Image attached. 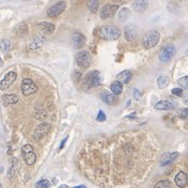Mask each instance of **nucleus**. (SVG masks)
<instances>
[{
    "instance_id": "16",
    "label": "nucleus",
    "mask_w": 188,
    "mask_h": 188,
    "mask_svg": "<svg viewBox=\"0 0 188 188\" xmlns=\"http://www.w3.org/2000/svg\"><path fill=\"white\" fill-rule=\"evenodd\" d=\"M174 182H176L177 186L183 188L187 185V174L184 171H180V173L174 177Z\"/></svg>"
},
{
    "instance_id": "18",
    "label": "nucleus",
    "mask_w": 188,
    "mask_h": 188,
    "mask_svg": "<svg viewBox=\"0 0 188 188\" xmlns=\"http://www.w3.org/2000/svg\"><path fill=\"white\" fill-rule=\"evenodd\" d=\"M178 156H179V153H178V152L166 153V154H164L162 160H161V165L165 166V165H167V164L171 163V162H173V161L174 160V159L178 157Z\"/></svg>"
},
{
    "instance_id": "6",
    "label": "nucleus",
    "mask_w": 188,
    "mask_h": 188,
    "mask_svg": "<svg viewBox=\"0 0 188 188\" xmlns=\"http://www.w3.org/2000/svg\"><path fill=\"white\" fill-rule=\"evenodd\" d=\"M38 90V87L36 86V84L33 82V79L30 78H24L22 82V85H21V91L22 93L27 96L30 94H33Z\"/></svg>"
},
{
    "instance_id": "37",
    "label": "nucleus",
    "mask_w": 188,
    "mask_h": 188,
    "mask_svg": "<svg viewBox=\"0 0 188 188\" xmlns=\"http://www.w3.org/2000/svg\"><path fill=\"white\" fill-rule=\"evenodd\" d=\"M134 97H135V99H137V100L141 97V93H140V91L138 89H134Z\"/></svg>"
},
{
    "instance_id": "36",
    "label": "nucleus",
    "mask_w": 188,
    "mask_h": 188,
    "mask_svg": "<svg viewBox=\"0 0 188 188\" xmlns=\"http://www.w3.org/2000/svg\"><path fill=\"white\" fill-rule=\"evenodd\" d=\"M187 115H188V109L187 108H184V109H181L179 112V116L183 119H186L187 118Z\"/></svg>"
},
{
    "instance_id": "27",
    "label": "nucleus",
    "mask_w": 188,
    "mask_h": 188,
    "mask_svg": "<svg viewBox=\"0 0 188 188\" xmlns=\"http://www.w3.org/2000/svg\"><path fill=\"white\" fill-rule=\"evenodd\" d=\"M154 188H171V184L168 180H161L154 186Z\"/></svg>"
},
{
    "instance_id": "12",
    "label": "nucleus",
    "mask_w": 188,
    "mask_h": 188,
    "mask_svg": "<svg viewBox=\"0 0 188 188\" xmlns=\"http://www.w3.org/2000/svg\"><path fill=\"white\" fill-rule=\"evenodd\" d=\"M116 78H117V82H119L121 85L128 84L132 81V78H133V73H132V71H130V70H123V71H121V72H119Z\"/></svg>"
},
{
    "instance_id": "1",
    "label": "nucleus",
    "mask_w": 188,
    "mask_h": 188,
    "mask_svg": "<svg viewBox=\"0 0 188 188\" xmlns=\"http://www.w3.org/2000/svg\"><path fill=\"white\" fill-rule=\"evenodd\" d=\"M121 35L120 30L117 26L114 25H105L98 30V36L102 39L107 40V41H114L117 40Z\"/></svg>"
},
{
    "instance_id": "39",
    "label": "nucleus",
    "mask_w": 188,
    "mask_h": 188,
    "mask_svg": "<svg viewBox=\"0 0 188 188\" xmlns=\"http://www.w3.org/2000/svg\"><path fill=\"white\" fill-rule=\"evenodd\" d=\"M68 140V136L67 137H65L64 140H63L62 142H61V145H60V150H63V147L65 146V143H66V141Z\"/></svg>"
},
{
    "instance_id": "5",
    "label": "nucleus",
    "mask_w": 188,
    "mask_h": 188,
    "mask_svg": "<svg viewBox=\"0 0 188 188\" xmlns=\"http://www.w3.org/2000/svg\"><path fill=\"white\" fill-rule=\"evenodd\" d=\"M91 61H92L91 54L88 51H86V50L78 51L75 54V63L82 68H88L90 64H91Z\"/></svg>"
},
{
    "instance_id": "42",
    "label": "nucleus",
    "mask_w": 188,
    "mask_h": 188,
    "mask_svg": "<svg viewBox=\"0 0 188 188\" xmlns=\"http://www.w3.org/2000/svg\"><path fill=\"white\" fill-rule=\"evenodd\" d=\"M2 64H3V61H2V59L0 58V65H2Z\"/></svg>"
},
{
    "instance_id": "40",
    "label": "nucleus",
    "mask_w": 188,
    "mask_h": 188,
    "mask_svg": "<svg viewBox=\"0 0 188 188\" xmlns=\"http://www.w3.org/2000/svg\"><path fill=\"white\" fill-rule=\"evenodd\" d=\"M58 188H68V186L66 184H63V185H61V186H59Z\"/></svg>"
},
{
    "instance_id": "31",
    "label": "nucleus",
    "mask_w": 188,
    "mask_h": 188,
    "mask_svg": "<svg viewBox=\"0 0 188 188\" xmlns=\"http://www.w3.org/2000/svg\"><path fill=\"white\" fill-rule=\"evenodd\" d=\"M49 181L48 180H40L38 183L36 184V188H48L49 187Z\"/></svg>"
},
{
    "instance_id": "32",
    "label": "nucleus",
    "mask_w": 188,
    "mask_h": 188,
    "mask_svg": "<svg viewBox=\"0 0 188 188\" xmlns=\"http://www.w3.org/2000/svg\"><path fill=\"white\" fill-rule=\"evenodd\" d=\"M106 119H107V116H106L105 112L102 110H99L98 114H97V116H96V120L98 121V122H102V121H105Z\"/></svg>"
},
{
    "instance_id": "13",
    "label": "nucleus",
    "mask_w": 188,
    "mask_h": 188,
    "mask_svg": "<svg viewBox=\"0 0 188 188\" xmlns=\"http://www.w3.org/2000/svg\"><path fill=\"white\" fill-rule=\"evenodd\" d=\"M72 42H73V46L75 48L79 49L86 44V37L81 33H74L72 35Z\"/></svg>"
},
{
    "instance_id": "19",
    "label": "nucleus",
    "mask_w": 188,
    "mask_h": 188,
    "mask_svg": "<svg viewBox=\"0 0 188 188\" xmlns=\"http://www.w3.org/2000/svg\"><path fill=\"white\" fill-rule=\"evenodd\" d=\"M39 27H40V30L43 31L44 34H46V35H50V34L54 33V30H55L54 25L49 22H41L39 24Z\"/></svg>"
},
{
    "instance_id": "25",
    "label": "nucleus",
    "mask_w": 188,
    "mask_h": 188,
    "mask_svg": "<svg viewBox=\"0 0 188 188\" xmlns=\"http://www.w3.org/2000/svg\"><path fill=\"white\" fill-rule=\"evenodd\" d=\"M27 34V26L26 24H21L18 25V27L16 28V35L18 37H24Z\"/></svg>"
},
{
    "instance_id": "24",
    "label": "nucleus",
    "mask_w": 188,
    "mask_h": 188,
    "mask_svg": "<svg viewBox=\"0 0 188 188\" xmlns=\"http://www.w3.org/2000/svg\"><path fill=\"white\" fill-rule=\"evenodd\" d=\"M130 15H131L130 10L126 9V7H123V9L120 10V12H119V14H118V20L120 21V22H124V21L128 20Z\"/></svg>"
},
{
    "instance_id": "35",
    "label": "nucleus",
    "mask_w": 188,
    "mask_h": 188,
    "mask_svg": "<svg viewBox=\"0 0 188 188\" xmlns=\"http://www.w3.org/2000/svg\"><path fill=\"white\" fill-rule=\"evenodd\" d=\"M171 93L176 95V96H183V90L181 88H174L171 90Z\"/></svg>"
},
{
    "instance_id": "43",
    "label": "nucleus",
    "mask_w": 188,
    "mask_h": 188,
    "mask_svg": "<svg viewBox=\"0 0 188 188\" xmlns=\"http://www.w3.org/2000/svg\"><path fill=\"white\" fill-rule=\"evenodd\" d=\"M0 188H2V186H1V184H0Z\"/></svg>"
},
{
    "instance_id": "9",
    "label": "nucleus",
    "mask_w": 188,
    "mask_h": 188,
    "mask_svg": "<svg viewBox=\"0 0 188 188\" xmlns=\"http://www.w3.org/2000/svg\"><path fill=\"white\" fill-rule=\"evenodd\" d=\"M16 78H17V73H16L15 71H10V72H7L6 74L4 75V78L1 79V82H0V89H1L2 91H5L6 89H9L10 87V85L16 81Z\"/></svg>"
},
{
    "instance_id": "14",
    "label": "nucleus",
    "mask_w": 188,
    "mask_h": 188,
    "mask_svg": "<svg viewBox=\"0 0 188 188\" xmlns=\"http://www.w3.org/2000/svg\"><path fill=\"white\" fill-rule=\"evenodd\" d=\"M174 108H176V105L168 100H160L155 105V109L159 111H169L174 110Z\"/></svg>"
},
{
    "instance_id": "10",
    "label": "nucleus",
    "mask_w": 188,
    "mask_h": 188,
    "mask_svg": "<svg viewBox=\"0 0 188 188\" xmlns=\"http://www.w3.org/2000/svg\"><path fill=\"white\" fill-rule=\"evenodd\" d=\"M118 10V5L117 4H106L102 10H100V18L102 20L109 19V18L113 17L116 14Z\"/></svg>"
},
{
    "instance_id": "26",
    "label": "nucleus",
    "mask_w": 188,
    "mask_h": 188,
    "mask_svg": "<svg viewBox=\"0 0 188 188\" xmlns=\"http://www.w3.org/2000/svg\"><path fill=\"white\" fill-rule=\"evenodd\" d=\"M98 4L99 2L97 0H91V1H88V9L91 10V13H96L97 9H98Z\"/></svg>"
},
{
    "instance_id": "29",
    "label": "nucleus",
    "mask_w": 188,
    "mask_h": 188,
    "mask_svg": "<svg viewBox=\"0 0 188 188\" xmlns=\"http://www.w3.org/2000/svg\"><path fill=\"white\" fill-rule=\"evenodd\" d=\"M10 46H12V44H10V41L9 39L2 40L1 43H0V48H1V50H3V51H7V50H10Z\"/></svg>"
},
{
    "instance_id": "17",
    "label": "nucleus",
    "mask_w": 188,
    "mask_h": 188,
    "mask_svg": "<svg viewBox=\"0 0 188 188\" xmlns=\"http://www.w3.org/2000/svg\"><path fill=\"white\" fill-rule=\"evenodd\" d=\"M2 100H3V105L6 107V106L10 105H15L19 102V97L15 94H4L2 96Z\"/></svg>"
},
{
    "instance_id": "4",
    "label": "nucleus",
    "mask_w": 188,
    "mask_h": 188,
    "mask_svg": "<svg viewBox=\"0 0 188 188\" xmlns=\"http://www.w3.org/2000/svg\"><path fill=\"white\" fill-rule=\"evenodd\" d=\"M176 54V47L173 44H167L159 50V60L163 63H167L171 60V58Z\"/></svg>"
},
{
    "instance_id": "33",
    "label": "nucleus",
    "mask_w": 188,
    "mask_h": 188,
    "mask_svg": "<svg viewBox=\"0 0 188 188\" xmlns=\"http://www.w3.org/2000/svg\"><path fill=\"white\" fill-rule=\"evenodd\" d=\"M81 78H82V73L79 72V71H73L72 78H73V81H74L76 84H78V82L81 81Z\"/></svg>"
},
{
    "instance_id": "41",
    "label": "nucleus",
    "mask_w": 188,
    "mask_h": 188,
    "mask_svg": "<svg viewBox=\"0 0 188 188\" xmlns=\"http://www.w3.org/2000/svg\"><path fill=\"white\" fill-rule=\"evenodd\" d=\"M73 188H86L85 185H81V186H76V187H73Z\"/></svg>"
},
{
    "instance_id": "8",
    "label": "nucleus",
    "mask_w": 188,
    "mask_h": 188,
    "mask_svg": "<svg viewBox=\"0 0 188 188\" xmlns=\"http://www.w3.org/2000/svg\"><path fill=\"white\" fill-rule=\"evenodd\" d=\"M65 7H66L65 1H58L57 3H54V5H51V6L49 7L48 10H47V14H48L49 17L55 18L64 12Z\"/></svg>"
},
{
    "instance_id": "22",
    "label": "nucleus",
    "mask_w": 188,
    "mask_h": 188,
    "mask_svg": "<svg viewBox=\"0 0 188 188\" xmlns=\"http://www.w3.org/2000/svg\"><path fill=\"white\" fill-rule=\"evenodd\" d=\"M22 155H23V159H24L26 164H28V165H33V164H35L36 160H37V156L34 152L27 153V154H22Z\"/></svg>"
},
{
    "instance_id": "11",
    "label": "nucleus",
    "mask_w": 188,
    "mask_h": 188,
    "mask_svg": "<svg viewBox=\"0 0 188 188\" xmlns=\"http://www.w3.org/2000/svg\"><path fill=\"white\" fill-rule=\"evenodd\" d=\"M138 35V30H137V26L135 24H130L128 26H126L124 28V38L126 41H134L137 38Z\"/></svg>"
},
{
    "instance_id": "38",
    "label": "nucleus",
    "mask_w": 188,
    "mask_h": 188,
    "mask_svg": "<svg viewBox=\"0 0 188 188\" xmlns=\"http://www.w3.org/2000/svg\"><path fill=\"white\" fill-rule=\"evenodd\" d=\"M45 116H46V113H45L44 111H41V114H37V117H38V119H40V120L44 119Z\"/></svg>"
},
{
    "instance_id": "20",
    "label": "nucleus",
    "mask_w": 188,
    "mask_h": 188,
    "mask_svg": "<svg viewBox=\"0 0 188 188\" xmlns=\"http://www.w3.org/2000/svg\"><path fill=\"white\" fill-rule=\"evenodd\" d=\"M132 6H133V9L136 10V12L141 13V12H144V10L147 9L149 3H147L146 1H144V0H139V1H134Z\"/></svg>"
},
{
    "instance_id": "21",
    "label": "nucleus",
    "mask_w": 188,
    "mask_h": 188,
    "mask_svg": "<svg viewBox=\"0 0 188 188\" xmlns=\"http://www.w3.org/2000/svg\"><path fill=\"white\" fill-rule=\"evenodd\" d=\"M122 90H123V86L121 85L119 82H113L112 84H111V91H112V93L114 95H119L122 93Z\"/></svg>"
},
{
    "instance_id": "23",
    "label": "nucleus",
    "mask_w": 188,
    "mask_h": 188,
    "mask_svg": "<svg viewBox=\"0 0 188 188\" xmlns=\"http://www.w3.org/2000/svg\"><path fill=\"white\" fill-rule=\"evenodd\" d=\"M157 84H158V86H159V88H160V89L166 88V87L168 86V84H169V79L166 75L161 74L157 79Z\"/></svg>"
},
{
    "instance_id": "7",
    "label": "nucleus",
    "mask_w": 188,
    "mask_h": 188,
    "mask_svg": "<svg viewBox=\"0 0 188 188\" xmlns=\"http://www.w3.org/2000/svg\"><path fill=\"white\" fill-rule=\"evenodd\" d=\"M50 128H51V126L46 122H43L40 124V126H38V128H37L35 130V132H34V138H35L36 141H40L43 137L46 136V135L49 133Z\"/></svg>"
},
{
    "instance_id": "28",
    "label": "nucleus",
    "mask_w": 188,
    "mask_h": 188,
    "mask_svg": "<svg viewBox=\"0 0 188 188\" xmlns=\"http://www.w3.org/2000/svg\"><path fill=\"white\" fill-rule=\"evenodd\" d=\"M43 45V41L40 39H34L33 41H31V43L30 44V48L33 49V50H36L40 48V47Z\"/></svg>"
},
{
    "instance_id": "2",
    "label": "nucleus",
    "mask_w": 188,
    "mask_h": 188,
    "mask_svg": "<svg viewBox=\"0 0 188 188\" xmlns=\"http://www.w3.org/2000/svg\"><path fill=\"white\" fill-rule=\"evenodd\" d=\"M85 89H90L93 88V87H97L102 84V75H100L99 71L93 70L90 71V72L85 76L84 82H83Z\"/></svg>"
},
{
    "instance_id": "15",
    "label": "nucleus",
    "mask_w": 188,
    "mask_h": 188,
    "mask_svg": "<svg viewBox=\"0 0 188 188\" xmlns=\"http://www.w3.org/2000/svg\"><path fill=\"white\" fill-rule=\"evenodd\" d=\"M100 98L104 102H106L107 105H113L115 104V102L117 100V97L116 95H114L111 92L107 91V90H104V91L100 93Z\"/></svg>"
},
{
    "instance_id": "3",
    "label": "nucleus",
    "mask_w": 188,
    "mask_h": 188,
    "mask_svg": "<svg viewBox=\"0 0 188 188\" xmlns=\"http://www.w3.org/2000/svg\"><path fill=\"white\" fill-rule=\"evenodd\" d=\"M159 40H160V34L157 30H149L144 34L142 38V45L144 48L150 49L158 44Z\"/></svg>"
},
{
    "instance_id": "34",
    "label": "nucleus",
    "mask_w": 188,
    "mask_h": 188,
    "mask_svg": "<svg viewBox=\"0 0 188 188\" xmlns=\"http://www.w3.org/2000/svg\"><path fill=\"white\" fill-rule=\"evenodd\" d=\"M34 152V147L31 146L30 144H25L23 145L22 147V154H27V153H31Z\"/></svg>"
},
{
    "instance_id": "30",
    "label": "nucleus",
    "mask_w": 188,
    "mask_h": 188,
    "mask_svg": "<svg viewBox=\"0 0 188 188\" xmlns=\"http://www.w3.org/2000/svg\"><path fill=\"white\" fill-rule=\"evenodd\" d=\"M178 83H179V85L180 86L182 87V90L183 89H187L188 88V76L187 75H185V76H183V78H181L178 81Z\"/></svg>"
}]
</instances>
